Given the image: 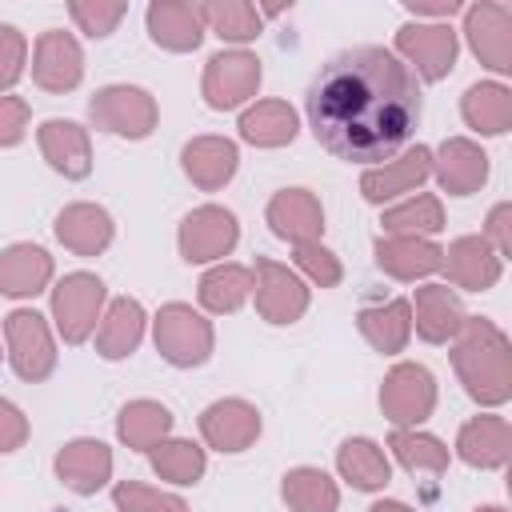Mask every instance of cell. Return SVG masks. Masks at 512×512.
Instances as JSON below:
<instances>
[{
    "label": "cell",
    "instance_id": "6da1fadb",
    "mask_svg": "<svg viewBox=\"0 0 512 512\" xmlns=\"http://www.w3.org/2000/svg\"><path fill=\"white\" fill-rule=\"evenodd\" d=\"M304 112L324 152L348 164H376L412 140L424 100L416 72L392 48L356 44L316 68Z\"/></svg>",
    "mask_w": 512,
    "mask_h": 512
},
{
    "label": "cell",
    "instance_id": "7a4b0ae2",
    "mask_svg": "<svg viewBox=\"0 0 512 512\" xmlns=\"http://www.w3.org/2000/svg\"><path fill=\"white\" fill-rule=\"evenodd\" d=\"M452 368L476 404H504L512 396L508 336L484 316H464L456 332V348H452Z\"/></svg>",
    "mask_w": 512,
    "mask_h": 512
},
{
    "label": "cell",
    "instance_id": "3957f363",
    "mask_svg": "<svg viewBox=\"0 0 512 512\" xmlns=\"http://www.w3.org/2000/svg\"><path fill=\"white\" fill-rule=\"evenodd\" d=\"M212 324L192 304H164L156 312V352L176 368H196L212 356Z\"/></svg>",
    "mask_w": 512,
    "mask_h": 512
},
{
    "label": "cell",
    "instance_id": "277c9868",
    "mask_svg": "<svg viewBox=\"0 0 512 512\" xmlns=\"http://www.w3.org/2000/svg\"><path fill=\"white\" fill-rule=\"evenodd\" d=\"M104 280L92 272H68L56 288H52V320L64 336V344H84L100 320L104 308Z\"/></svg>",
    "mask_w": 512,
    "mask_h": 512
},
{
    "label": "cell",
    "instance_id": "5b68a950",
    "mask_svg": "<svg viewBox=\"0 0 512 512\" xmlns=\"http://www.w3.org/2000/svg\"><path fill=\"white\" fill-rule=\"evenodd\" d=\"M4 340H8V360L20 380H48L56 368V344L40 312L16 308L4 316Z\"/></svg>",
    "mask_w": 512,
    "mask_h": 512
},
{
    "label": "cell",
    "instance_id": "8992f818",
    "mask_svg": "<svg viewBox=\"0 0 512 512\" xmlns=\"http://www.w3.org/2000/svg\"><path fill=\"white\" fill-rule=\"evenodd\" d=\"M88 116L104 132H116V136H128V140H144L156 128V100L144 88L108 84L88 100Z\"/></svg>",
    "mask_w": 512,
    "mask_h": 512
},
{
    "label": "cell",
    "instance_id": "52a82bcc",
    "mask_svg": "<svg viewBox=\"0 0 512 512\" xmlns=\"http://www.w3.org/2000/svg\"><path fill=\"white\" fill-rule=\"evenodd\" d=\"M380 408L396 428H416L436 408V380L424 364H396L380 384Z\"/></svg>",
    "mask_w": 512,
    "mask_h": 512
},
{
    "label": "cell",
    "instance_id": "ba28073f",
    "mask_svg": "<svg viewBox=\"0 0 512 512\" xmlns=\"http://www.w3.org/2000/svg\"><path fill=\"white\" fill-rule=\"evenodd\" d=\"M252 292H256V312L268 324H296L308 312V288H304V280L288 264H276L268 256H256Z\"/></svg>",
    "mask_w": 512,
    "mask_h": 512
},
{
    "label": "cell",
    "instance_id": "9c48e42d",
    "mask_svg": "<svg viewBox=\"0 0 512 512\" xmlns=\"http://www.w3.org/2000/svg\"><path fill=\"white\" fill-rule=\"evenodd\" d=\"M260 88V60L252 52H216L204 68V80H200V92L208 100V108L216 112H228V108H240L244 100H252Z\"/></svg>",
    "mask_w": 512,
    "mask_h": 512
},
{
    "label": "cell",
    "instance_id": "30bf717a",
    "mask_svg": "<svg viewBox=\"0 0 512 512\" xmlns=\"http://www.w3.org/2000/svg\"><path fill=\"white\" fill-rule=\"evenodd\" d=\"M464 36L480 64L492 72H512V4L480 0L464 8Z\"/></svg>",
    "mask_w": 512,
    "mask_h": 512
},
{
    "label": "cell",
    "instance_id": "8fae6325",
    "mask_svg": "<svg viewBox=\"0 0 512 512\" xmlns=\"http://www.w3.org/2000/svg\"><path fill=\"white\" fill-rule=\"evenodd\" d=\"M236 240H240V224L220 204H204V208L188 212L184 224H180V256L188 264L220 260V256H228L236 248Z\"/></svg>",
    "mask_w": 512,
    "mask_h": 512
},
{
    "label": "cell",
    "instance_id": "7c38bea8",
    "mask_svg": "<svg viewBox=\"0 0 512 512\" xmlns=\"http://www.w3.org/2000/svg\"><path fill=\"white\" fill-rule=\"evenodd\" d=\"M396 52L424 80H444L456 64V32L448 24H404L396 32Z\"/></svg>",
    "mask_w": 512,
    "mask_h": 512
},
{
    "label": "cell",
    "instance_id": "4fadbf2b",
    "mask_svg": "<svg viewBox=\"0 0 512 512\" xmlns=\"http://www.w3.org/2000/svg\"><path fill=\"white\" fill-rule=\"evenodd\" d=\"M84 76V52L76 44L72 32H40L36 40V56H32V80L44 92H72Z\"/></svg>",
    "mask_w": 512,
    "mask_h": 512
},
{
    "label": "cell",
    "instance_id": "5bb4252c",
    "mask_svg": "<svg viewBox=\"0 0 512 512\" xmlns=\"http://www.w3.org/2000/svg\"><path fill=\"white\" fill-rule=\"evenodd\" d=\"M200 436L216 452H244L260 436V412L248 400H216L200 412Z\"/></svg>",
    "mask_w": 512,
    "mask_h": 512
},
{
    "label": "cell",
    "instance_id": "9a60e30c",
    "mask_svg": "<svg viewBox=\"0 0 512 512\" xmlns=\"http://www.w3.org/2000/svg\"><path fill=\"white\" fill-rule=\"evenodd\" d=\"M36 140H40L44 160L60 176L84 180L92 172V140H88V128H80L76 120H44Z\"/></svg>",
    "mask_w": 512,
    "mask_h": 512
},
{
    "label": "cell",
    "instance_id": "2e32d148",
    "mask_svg": "<svg viewBox=\"0 0 512 512\" xmlns=\"http://www.w3.org/2000/svg\"><path fill=\"white\" fill-rule=\"evenodd\" d=\"M432 172H436V180L448 196H472L488 180V156H484L480 144H472L464 136H452L432 156Z\"/></svg>",
    "mask_w": 512,
    "mask_h": 512
},
{
    "label": "cell",
    "instance_id": "e0dca14e",
    "mask_svg": "<svg viewBox=\"0 0 512 512\" xmlns=\"http://www.w3.org/2000/svg\"><path fill=\"white\" fill-rule=\"evenodd\" d=\"M440 268L464 292H488L500 280V256H496V248L484 236H460V240H452Z\"/></svg>",
    "mask_w": 512,
    "mask_h": 512
},
{
    "label": "cell",
    "instance_id": "ac0fdd59",
    "mask_svg": "<svg viewBox=\"0 0 512 512\" xmlns=\"http://www.w3.org/2000/svg\"><path fill=\"white\" fill-rule=\"evenodd\" d=\"M56 476L76 496H92L112 476V452L104 440H72L56 452Z\"/></svg>",
    "mask_w": 512,
    "mask_h": 512
},
{
    "label": "cell",
    "instance_id": "d6986e66",
    "mask_svg": "<svg viewBox=\"0 0 512 512\" xmlns=\"http://www.w3.org/2000/svg\"><path fill=\"white\" fill-rule=\"evenodd\" d=\"M180 164H184V176H188L196 188L216 192V188H224V184L236 176L240 152H236V144L224 140V136H196V140L184 144Z\"/></svg>",
    "mask_w": 512,
    "mask_h": 512
},
{
    "label": "cell",
    "instance_id": "ffe728a7",
    "mask_svg": "<svg viewBox=\"0 0 512 512\" xmlns=\"http://www.w3.org/2000/svg\"><path fill=\"white\" fill-rule=\"evenodd\" d=\"M428 176H432V148L416 144V148H408L404 156L388 160L384 168H368V172L360 176V192H364V200L384 204V200H392V196H400V192H412V188H416L420 180H428Z\"/></svg>",
    "mask_w": 512,
    "mask_h": 512
},
{
    "label": "cell",
    "instance_id": "44dd1931",
    "mask_svg": "<svg viewBox=\"0 0 512 512\" xmlns=\"http://www.w3.org/2000/svg\"><path fill=\"white\" fill-rule=\"evenodd\" d=\"M268 224L280 240L304 244L324 232V208L308 188H284L268 200Z\"/></svg>",
    "mask_w": 512,
    "mask_h": 512
},
{
    "label": "cell",
    "instance_id": "7402d4cb",
    "mask_svg": "<svg viewBox=\"0 0 512 512\" xmlns=\"http://www.w3.org/2000/svg\"><path fill=\"white\" fill-rule=\"evenodd\" d=\"M456 452L472 468H504L508 456H512L508 420L504 416H472L456 436Z\"/></svg>",
    "mask_w": 512,
    "mask_h": 512
},
{
    "label": "cell",
    "instance_id": "603a6c76",
    "mask_svg": "<svg viewBox=\"0 0 512 512\" xmlns=\"http://www.w3.org/2000/svg\"><path fill=\"white\" fill-rule=\"evenodd\" d=\"M376 264L396 280H420L444 264V248H436L424 236H380L376 240Z\"/></svg>",
    "mask_w": 512,
    "mask_h": 512
},
{
    "label": "cell",
    "instance_id": "cb8c5ba5",
    "mask_svg": "<svg viewBox=\"0 0 512 512\" xmlns=\"http://www.w3.org/2000/svg\"><path fill=\"white\" fill-rule=\"evenodd\" d=\"M148 36L168 52H192L200 48L204 20L188 0H156L148 8Z\"/></svg>",
    "mask_w": 512,
    "mask_h": 512
},
{
    "label": "cell",
    "instance_id": "d4e9b609",
    "mask_svg": "<svg viewBox=\"0 0 512 512\" xmlns=\"http://www.w3.org/2000/svg\"><path fill=\"white\" fill-rule=\"evenodd\" d=\"M56 240L76 256H100L112 244V216L100 204H68L56 216Z\"/></svg>",
    "mask_w": 512,
    "mask_h": 512
},
{
    "label": "cell",
    "instance_id": "484cf974",
    "mask_svg": "<svg viewBox=\"0 0 512 512\" xmlns=\"http://www.w3.org/2000/svg\"><path fill=\"white\" fill-rule=\"evenodd\" d=\"M144 340V308L132 296H120L108 304V312L96 324V352L104 360H124Z\"/></svg>",
    "mask_w": 512,
    "mask_h": 512
},
{
    "label": "cell",
    "instance_id": "4316f807",
    "mask_svg": "<svg viewBox=\"0 0 512 512\" xmlns=\"http://www.w3.org/2000/svg\"><path fill=\"white\" fill-rule=\"evenodd\" d=\"M356 328H360V336H364L376 352L392 356V352H400V348L408 344V336H412V304H408V300L364 304V308L356 312Z\"/></svg>",
    "mask_w": 512,
    "mask_h": 512
},
{
    "label": "cell",
    "instance_id": "83f0119b",
    "mask_svg": "<svg viewBox=\"0 0 512 512\" xmlns=\"http://www.w3.org/2000/svg\"><path fill=\"white\" fill-rule=\"evenodd\" d=\"M52 280V256L40 244H12L0 252V292L36 296Z\"/></svg>",
    "mask_w": 512,
    "mask_h": 512
},
{
    "label": "cell",
    "instance_id": "f1b7e54d",
    "mask_svg": "<svg viewBox=\"0 0 512 512\" xmlns=\"http://www.w3.org/2000/svg\"><path fill=\"white\" fill-rule=\"evenodd\" d=\"M412 324L428 344H444L460 332L464 308L448 284H424V288H416V320Z\"/></svg>",
    "mask_w": 512,
    "mask_h": 512
},
{
    "label": "cell",
    "instance_id": "f546056e",
    "mask_svg": "<svg viewBox=\"0 0 512 512\" xmlns=\"http://www.w3.org/2000/svg\"><path fill=\"white\" fill-rule=\"evenodd\" d=\"M336 468H340V476H344L352 488H360V492H376V488H384V484L392 480V464H388L384 448H380L376 440H368V436L344 440V444L336 448Z\"/></svg>",
    "mask_w": 512,
    "mask_h": 512
},
{
    "label": "cell",
    "instance_id": "4dcf8cb0",
    "mask_svg": "<svg viewBox=\"0 0 512 512\" xmlns=\"http://www.w3.org/2000/svg\"><path fill=\"white\" fill-rule=\"evenodd\" d=\"M460 112L468 120V128H476L480 136H504L512 128V92L504 84H472L460 100Z\"/></svg>",
    "mask_w": 512,
    "mask_h": 512
},
{
    "label": "cell",
    "instance_id": "1f68e13d",
    "mask_svg": "<svg viewBox=\"0 0 512 512\" xmlns=\"http://www.w3.org/2000/svg\"><path fill=\"white\" fill-rule=\"evenodd\" d=\"M240 136L256 148H280L296 136V112L284 100H260L240 116Z\"/></svg>",
    "mask_w": 512,
    "mask_h": 512
},
{
    "label": "cell",
    "instance_id": "d6a6232c",
    "mask_svg": "<svg viewBox=\"0 0 512 512\" xmlns=\"http://www.w3.org/2000/svg\"><path fill=\"white\" fill-rule=\"evenodd\" d=\"M116 432L128 448H156L172 432V412L156 400H132L116 416Z\"/></svg>",
    "mask_w": 512,
    "mask_h": 512
},
{
    "label": "cell",
    "instance_id": "836d02e7",
    "mask_svg": "<svg viewBox=\"0 0 512 512\" xmlns=\"http://www.w3.org/2000/svg\"><path fill=\"white\" fill-rule=\"evenodd\" d=\"M280 496L292 512H336L340 504V488L320 468H292L280 484Z\"/></svg>",
    "mask_w": 512,
    "mask_h": 512
},
{
    "label": "cell",
    "instance_id": "e575fe53",
    "mask_svg": "<svg viewBox=\"0 0 512 512\" xmlns=\"http://www.w3.org/2000/svg\"><path fill=\"white\" fill-rule=\"evenodd\" d=\"M252 296V268L244 264H216L200 276V304L208 312H236Z\"/></svg>",
    "mask_w": 512,
    "mask_h": 512
},
{
    "label": "cell",
    "instance_id": "d590c367",
    "mask_svg": "<svg viewBox=\"0 0 512 512\" xmlns=\"http://www.w3.org/2000/svg\"><path fill=\"white\" fill-rule=\"evenodd\" d=\"M196 12H200V20L220 40H236V44L256 40L260 36V24H264L260 8L256 4H244V0H212V4H196Z\"/></svg>",
    "mask_w": 512,
    "mask_h": 512
},
{
    "label": "cell",
    "instance_id": "8d00e7d4",
    "mask_svg": "<svg viewBox=\"0 0 512 512\" xmlns=\"http://www.w3.org/2000/svg\"><path fill=\"white\" fill-rule=\"evenodd\" d=\"M380 224H384L388 236H424L428 240L432 232L444 228V208H440L436 196H412V200L388 208Z\"/></svg>",
    "mask_w": 512,
    "mask_h": 512
},
{
    "label": "cell",
    "instance_id": "74e56055",
    "mask_svg": "<svg viewBox=\"0 0 512 512\" xmlns=\"http://www.w3.org/2000/svg\"><path fill=\"white\" fill-rule=\"evenodd\" d=\"M388 448L396 452V460H400L408 472H432V476H440V472L448 468V448H444L436 436H428V432L396 428L392 440H388Z\"/></svg>",
    "mask_w": 512,
    "mask_h": 512
},
{
    "label": "cell",
    "instance_id": "f35d334b",
    "mask_svg": "<svg viewBox=\"0 0 512 512\" xmlns=\"http://www.w3.org/2000/svg\"><path fill=\"white\" fill-rule=\"evenodd\" d=\"M152 452V468L160 472V480H172V484H196L204 476V448L192 444V440H160Z\"/></svg>",
    "mask_w": 512,
    "mask_h": 512
},
{
    "label": "cell",
    "instance_id": "ab89813d",
    "mask_svg": "<svg viewBox=\"0 0 512 512\" xmlns=\"http://www.w3.org/2000/svg\"><path fill=\"white\" fill-rule=\"evenodd\" d=\"M112 504L120 512H188V504L172 492H160V488H148L140 480H120L112 488Z\"/></svg>",
    "mask_w": 512,
    "mask_h": 512
},
{
    "label": "cell",
    "instance_id": "60d3db41",
    "mask_svg": "<svg viewBox=\"0 0 512 512\" xmlns=\"http://www.w3.org/2000/svg\"><path fill=\"white\" fill-rule=\"evenodd\" d=\"M68 12H72V20L80 24V32H88V36L100 40V36H108V32L124 20L128 4H120V0H72Z\"/></svg>",
    "mask_w": 512,
    "mask_h": 512
},
{
    "label": "cell",
    "instance_id": "b9f144b4",
    "mask_svg": "<svg viewBox=\"0 0 512 512\" xmlns=\"http://www.w3.org/2000/svg\"><path fill=\"white\" fill-rule=\"evenodd\" d=\"M292 248H296V268H300L312 284H320V288H336V284H340L344 268H340V260H336L320 240H304V244H292Z\"/></svg>",
    "mask_w": 512,
    "mask_h": 512
},
{
    "label": "cell",
    "instance_id": "7bdbcfd3",
    "mask_svg": "<svg viewBox=\"0 0 512 512\" xmlns=\"http://www.w3.org/2000/svg\"><path fill=\"white\" fill-rule=\"evenodd\" d=\"M24 52H28L24 32L12 24H0V92H8L24 76Z\"/></svg>",
    "mask_w": 512,
    "mask_h": 512
},
{
    "label": "cell",
    "instance_id": "ee69618b",
    "mask_svg": "<svg viewBox=\"0 0 512 512\" xmlns=\"http://www.w3.org/2000/svg\"><path fill=\"white\" fill-rule=\"evenodd\" d=\"M24 128H28V100L24 96H0V148L20 144Z\"/></svg>",
    "mask_w": 512,
    "mask_h": 512
},
{
    "label": "cell",
    "instance_id": "f6af8a7d",
    "mask_svg": "<svg viewBox=\"0 0 512 512\" xmlns=\"http://www.w3.org/2000/svg\"><path fill=\"white\" fill-rule=\"evenodd\" d=\"M24 440H28V420H24V412H20L12 400L0 396V452H16Z\"/></svg>",
    "mask_w": 512,
    "mask_h": 512
},
{
    "label": "cell",
    "instance_id": "bcb514c9",
    "mask_svg": "<svg viewBox=\"0 0 512 512\" xmlns=\"http://www.w3.org/2000/svg\"><path fill=\"white\" fill-rule=\"evenodd\" d=\"M484 240L496 248L500 260L512 252V204H496V208L488 212V232H484Z\"/></svg>",
    "mask_w": 512,
    "mask_h": 512
},
{
    "label": "cell",
    "instance_id": "7dc6e473",
    "mask_svg": "<svg viewBox=\"0 0 512 512\" xmlns=\"http://www.w3.org/2000/svg\"><path fill=\"white\" fill-rule=\"evenodd\" d=\"M404 8H408L412 16H452V12H460L456 0H444V4H420V0H408Z\"/></svg>",
    "mask_w": 512,
    "mask_h": 512
},
{
    "label": "cell",
    "instance_id": "c3c4849f",
    "mask_svg": "<svg viewBox=\"0 0 512 512\" xmlns=\"http://www.w3.org/2000/svg\"><path fill=\"white\" fill-rule=\"evenodd\" d=\"M368 512H416V508H408V504H400V500H380V504H372Z\"/></svg>",
    "mask_w": 512,
    "mask_h": 512
},
{
    "label": "cell",
    "instance_id": "681fc988",
    "mask_svg": "<svg viewBox=\"0 0 512 512\" xmlns=\"http://www.w3.org/2000/svg\"><path fill=\"white\" fill-rule=\"evenodd\" d=\"M476 512H504V508H496V504H488V508H476Z\"/></svg>",
    "mask_w": 512,
    "mask_h": 512
}]
</instances>
